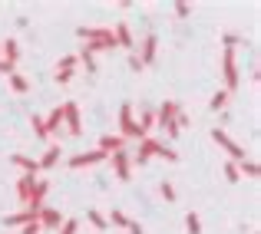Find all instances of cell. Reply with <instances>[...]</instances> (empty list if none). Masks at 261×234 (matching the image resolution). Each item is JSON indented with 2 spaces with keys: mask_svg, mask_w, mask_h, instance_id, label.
I'll return each mask as SVG.
<instances>
[{
  "mask_svg": "<svg viewBox=\"0 0 261 234\" xmlns=\"http://www.w3.org/2000/svg\"><path fill=\"white\" fill-rule=\"evenodd\" d=\"M155 50H159V37H155V33H146V37H142V46H139V56H136L142 63V70L155 63Z\"/></svg>",
  "mask_w": 261,
  "mask_h": 234,
  "instance_id": "ba28073f",
  "label": "cell"
},
{
  "mask_svg": "<svg viewBox=\"0 0 261 234\" xmlns=\"http://www.w3.org/2000/svg\"><path fill=\"white\" fill-rule=\"evenodd\" d=\"M20 234H40V224L33 221V224H23V228H20Z\"/></svg>",
  "mask_w": 261,
  "mask_h": 234,
  "instance_id": "d590c367",
  "label": "cell"
},
{
  "mask_svg": "<svg viewBox=\"0 0 261 234\" xmlns=\"http://www.w3.org/2000/svg\"><path fill=\"white\" fill-rule=\"evenodd\" d=\"M63 126L70 129V135L83 132V119H80V106L76 102H63Z\"/></svg>",
  "mask_w": 261,
  "mask_h": 234,
  "instance_id": "30bf717a",
  "label": "cell"
},
{
  "mask_svg": "<svg viewBox=\"0 0 261 234\" xmlns=\"http://www.w3.org/2000/svg\"><path fill=\"white\" fill-rule=\"evenodd\" d=\"M175 13H178V17H189V13H192V4H185V0H178V4H175Z\"/></svg>",
  "mask_w": 261,
  "mask_h": 234,
  "instance_id": "836d02e7",
  "label": "cell"
},
{
  "mask_svg": "<svg viewBox=\"0 0 261 234\" xmlns=\"http://www.w3.org/2000/svg\"><path fill=\"white\" fill-rule=\"evenodd\" d=\"M86 221L93 224L96 231H106V228H109V224H106V215H99V211H89V215H86Z\"/></svg>",
  "mask_w": 261,
  "mask_h": 234,
  "instance_id": "484cf974",
  "label": "cell"
},
{
  "mask_svg": "<svg viewBox=\"0 0 261 234\" xmlns=\"http://www.w3.org/2000/svg\"><path fill=\"white\" fill-rule=\"evenodd\" d=\"M185 231H189V234H202V221H198L195 211H189V215H185Z\"/></svg>",
  "mask_w": 261,
  "mask_h": 234,
  "instance_id": "d4e9b609",
  "label": "cell"
},
{
  "mask_svg": "<svg viewBox=\"0 0 261 234\" xmlns=\"http://www.w3.org/2000/svg\"><path fill=\"white\" fill-rule=\"evenodd\" d=\"M119 135L122 139H139V142L146 139L139 122H136V115H133V102H122L119 106Z\"/></svg>",
  "mask_w": 261,
  "mask_h": 234,
  "instance_id": "277c9868",
  "label": "cell"
},
{
  "mask_svg": "<svg viewBox=\"0 0 261 234\" xmlns=\"http://www.w3.org/2000/svg\"><path fill=\"white\" fill-rule=\"evenodd\" d=\"M225 178H228L231 185H235L238 178H242V175H238V162H225Z\"/></svg>",
  "mask_w": 261,
  "mask_h": 234,
  "instance_id": "1f68e13d",
  "label": "cell"
},
{
  "mask_svg": "<svg viewBox=\"0 0 261 234\" xmlns=\"http://www.w3.org/2000/svg\"><path fill=\"white\" fill-rule=\"evenodd\" d=\"M17 60H20V43H17V40H4V43H0V66H4V70H0V73L10 76L13 66H17Z\"/></svg>",
  "mask_w": 261,
  "mask_h": 234,
  "instance_id": "52a82bcc",
  "label": "cell"
},
{
  "mask_svg": "<svg viewBox=\"0 0 261 234\" xmlns=\"http://www.w3.org/2000/svg\"><path fill=\"white\" fill-rule=\"evenodd\" d=\"M159 195L166 198V201H175V198H178V191L172 188V182H162V185H159Z\"/></svg>",
  "mask_w": 261,
  "mask_h": 234,
  "instance_id": "f546056e",
  "label": "cell"
},
{
  "mask_svg": "<svg viewBox=\"0 0 261 234\" xmlns=\"http://www.w3.org/2000/svg\"><path fill=\"white\" fill-rule=\"evenodd\" d=\"M30 126H33V132H37V139H50V132H46V126H43V119H40V115H33Z\"/></svg>",
  "mask_w": 261,
  "mask_h": 234,
  "instance_id": "f1b7e54d",
  "label": "cell"
},
{
  "mask_svg": "<svg viewBox=\"0 0 261 234\" xmlns=\"http://www.w3.org/2000/svg\"><path fill=\"white\" fill-rule=\"evenodd\" d=\"M113 37H116V46H126V50L136 46V37H133V30H129V23H119L113 30Z\"/></svg>",
  "mask_w": 261,
  "mask_h": 234,
  "instance_id": "ac0fdd59",
  "label": "cell"
},
{
  "mask_svg": "<svg viewBox=\"0 0 261 234\" xmlns=\"http://www.w3.org/2000/svg\"><path fill=\"white\" fill-rule=\"evenodd\" d=\"M155 126V112H142L139 115V129H142V135H149V129Z\"/></svg>",
  "mask_w": 261,
  "mask_h": 234,
  "instance_id": "83f0119b",
  "label": "cell"
},
{
  "mask_svg": "<svg viewBox=\"0 0 261 234\" xmlns=\"http://www.w3.org/2000/svg\"><path fill=\"white\" fill-rule=\"evenodd\" d=\"M63 221H66V218L60 215L57 208H40V211H37V224H40V228H50V231H60V224H63Z\"/></svg>",
  "mask_w": 261,
  "mask_h": 234,
  "instance_id": "8fae6325",
  "label": "cell"
},
{
  "mask_svg": "<svg viewBox=\"0 0 261 234\" xmlns=\"http://www.w3.org/2000/svg\"><path fill=\"white\" fill-rule=\"evenodd\" d=\"M155 122H159V126L166 129V135H169V139H178V129H182L189 119H185V112L178 109V102L166 99V102L159 106V112H155Z\"/></svg>",
  "mask_w": 261,
  "mask_h": 234,
  "instance_id": "6da1fadb",
  "label": "cell"
},
{
  "mask_svg": "<svg viewBox=\"0 0 261 234\" xmlns=\"http://www.w3.org/2000/svg\"><path fill=\"white\" fill-rule=\"evenodd\" d=\"M46 191H50V185H46V182H40V178H37V185H33L30 198H27V211H40V208H43V198H46Z\"/></svg>",
  "mask_w": 261,
  "mask_h": 234,
  "instance_id": "4fadbf2b",
  "label": "cell"
},
{
  "mask_svg": "<svg viewBox=\"0 0 261 234\" xmlns=\"http://www.w3.org/2000/svg\"><path fill=\"white\" fill-rule=\"evenodd\" d=\"M10 89H13V93H20V96H23L27 89H30V82H27V76H20V73H10Z\"/></svg>",
  "mask_w": 261,
  "mask_h": 234,
  "instance_id": "603a6c76",
  "label": "cell"
},
{
  "mask_svg": "<svg viewBox=\"0 0 261 234\" xmlns=\"http://www.w3.org/2000/svg\"><path fill=\"white\" fill-rule=\"evenodd\" d=\"M10 162L17 165L23 175H37V171H40V168H37V158H30V155H20V152H17V155H10Z\"/></svg>",
  "mask_w": 261,
  "mask_h": 234,
  "instance_id": "e0dca14e",
  "label": "cell"
},
{
  "mask_svg": "<svg viewBox=\"0 0 261 234\" xmlns=\"http://www.w3.org/2000/svg\"><path fill=\"white\" fill-rule=\"evenodd\" d=\"M129 234H146V231H142V224L139 221H129V228H126Z\"/></svg>",
  "mask_w": 261,
  "mask_h": 234,
  "instance_id": "8d00e7d4",
  "label": "cell"
},
{
  "mask_svg": "<svg viewBox=\"0 0 261 234\" xmlns=\"http://www.w3.org/2000/svg\"><path fill=\"white\" fill-rule=\"evenodd\" d=\"M43 126H46V132H60V126H63V106H57V109H53V112H50V119H43Z\"/></svg>",
  "mask_w": 261,
  "mask_h": 234,
  "instance_id": "44dd1931",
  "label": "cell"
},
{
  "mask_svg": "<svg viewBox=\"0 0 261 234\" xmlns=\"http://www.w3.org/2000/svg\"><path fill=\"white\" fill-rule=\"evenodd\" d=\"M129 221H133V218H129L126 211H113V215L106 218V224H116V228H129Z\"/></svg>",
  "mask_w": 261,
  "mask_h": 234,
  "instance_id": "cb8c5ba5",
  "label": "cell"
},
{
  "mask_svg": "<svg viewBox=\"0 0 261 234\" xmlns=\"http://www.w3.org/2000/svg\"><path fill=\"white\" fill-rule=\"evenodd\" d=\"M33 185H37V175H23L17 182V198L27 204V198H30V191H33Z\"/></svg>",
  "mask_w": 261,
  "mask_h": 234,
  "instance_id": "ffe728a7",
  "label": "cell"
},
{
  "mask_svg": "<svg viewBox=\"0 0 261 234\" xmlns=\"http://www.w3.org/2000/svg\"><path fill=\"white\" fill-rule=\"evenodd\" d=\"M4 221H7V228H23V224L37 221V211H17V215H7Z\"/></svg>",
  "mask_w": 261,
  "mask_h": 234,
  "instance_id": "2e32d148",
  "label": "cell"
},
{
  "mask_svg": "<svg viewBox=\"0 0 261 234\" xmlns=\"http://www.w3.org/2000/svg\"><path fill=\"white\" fill-rule=\"evenodd\" d=\"M225 102H228V93H225V89H218V93L212 96V102H208V106H212V112H218V109H225Z\"/></svg>",
  "mask_w": 261,
  "mask_h": 234,
  "instance_id": "4316f807",
  "label": "cell"
},
{
  "mask_svg": "<svg viewBox=\"0 0 261 234\" xmlns=\"http://www.w3.org/2000/svg\"><path fill=\"white\" fill-rule=\"evenodd\" d=\"M76 63H80L76 56H63V60H60V66H57V82H60V86H66V82L73 79V73H76Z\"/></svg>",
  "mask_w": 261,
  "mask_h": 234,
  "instance_id": "5bb4252c",
  "label": "cell"
},
{
  "mask_svg": "<svg viewBox=\"0 0 261 234\" xmlns=\"http://www.w3.org/2000/svg\"><path fill=\"white\" fill-rule=\"evenodd\" d=\"M212 139H215V145H222L225 152L231 155L228 162H242V158H245V145H238V142L231 139V135L225 132V129H212Z\"/></svg>",
  "mask_w": 261,
  "mask_h": 234,
  "instance_id": "8992f818",
  "label": "cell"
},
{
  "mask_svg": "<svg viewBox=\"0 0 261 234\" xmlns=\"http://www.w3.org/2000/svg\"><path fill=\"white\" fill-rule=\"evenodd\" d=\"M258 162L255 158H242V162H238V175H248V178H258Z\"/></svg>",
  "mask_w": 261,
  "mask_h": 234,
  "instance_id": "7402d4cb",
  "label": "cell"
},
{
  "mask_svg": "<svg viewBox=\"0 0 261 234\" xmlns=\"http://www.w3.org/2000/svg\"><path fill=\"white\" fill-rule=\"evenodd\" d=\"M99 162H106V155H102L99 149H93V152L73 155V158H70V168H89V165H99Z\"/></svg>",
  "mask_w": 261,
  "mask_h": 234,
  "instance_id": "7c38bea8",
  "label": "cell"
},
{
  "mask_svg": "<svg viewBox=\"0 0 261 234\" xmlns=\"http://www.w3.org/2000/svg\"><path fill=\"white\" fill-rule=\"evenodd\" d=\"M222 70H225V93H235L242 76H238V56L231 46H225V56H222Z\"/></svg>",
  "mask_w": 261,
  "mask_h": 234,
  "instance_id": "5b68a950",
  "label": "cell"
},
{
  "mask_svg": "<svg viewBox=\"0 0 261 234\" xmlns=\"http://www.w3.org/2000/svg\"><path fill=\"white\" fill-rule=\"evenodd\" d=\"M152 155H162V158H169V162H178V152L175 149H169V145H162V142H155V139H142L139 142V152L133 155V165H146Z\"/></svg>",
  "mask_w": 261,
  "mask_h": 234,
  "instance_id": "3957f363",
  "label": "cell"
},
{
  "mask_svg": "<svg viewBox=\"0 0 261 234\" xmlns=\"http://www.w3.org/2000/svg\"><path fill=\"white\" fill-rule=\"evenodd\" d=\"M122 145H126V139H122V135H102L99 139V152L102 155H116V152H122Z\"/></svg>",
  "mask_w": 261,
  "mask_h": 234,
  "instance_id": "9a60e30c",
  "label": "cell"
},
{
  "mask_svg": "<svg viewBox=\"0 0 261 234\" xmlns=\"http://www.w3.org/2000/svg\"><path fill=\"white\" fill-rule=\"evenodd\" d=\"M60 155H63V149H60V145H50V149L43 152V158L37 162V168H53V165L60 162Z\"/></svg>",
  "mask_w": 261,
  "mask_h": 234,
  "instance_id": "d6986e66",
  "label": "cell"
},
{
  "mask_svg": "<svg viewBox=\"0 0 261 234\" xmlns=\"http://www.w3.org/2000/svg\"><path fill=\"white\" fill-rule=\"evenodd\" d=\"M76 60H80V63L86 66V73H96V60H93V53H86V50H83V53H80Z\"/></svg>",
  "mask_w": 261,
  "mask_h": 234,
  "instance_id": "d6a6232c",
  "label": "cell"
},
{
  "mask_svg": "<svg viewBox=\"0 0 261 234\" xmlns=\"http://www.w3.org/2000/svg\"><path fill=\"white\" fill-rule=\"evenodd\" d=\"M76 231H80V221H76V218H66V221L60 224L57 234H76Z\"/></svg>",
  "mask_w": 261,
  "mask_h": 234,
  "instance_id": "4dcf8cb0",
  "label": "cell"
},
{
  "mask_svg": "<svg viewBox=\"0 0 261 234\" xmlns=\"http://www.w3.org/2000/svg\"><path fill=\"white\" fill-rule=\"evenodd\" d=\"M109 165H113V171H116V178H119V182H129V178H133V158H129L126 152L109 155Z\"/></svg>",
  "mask_w": 261,
  "mask_h": 234,
  "instance_id": "9c48e42d",
  "label": "cell"
},
{
  "mask_svg": "<svg viewBox=\"0 0 261 234\" xmlns=\"http://www.w3.org/2000/svg\"><path fill=\"white\" fill-rule=\"evenodd\" d=\"M222 40H225V46H231V50H235V46H238V43H242V37H235V33H225V37H222Z\"/></svg>",
  "mask_w": 261,
  "mask_h": 234,
  "instance_id": "e575fe53",
  "label": "cell"
},
{
  "mask_svg": "<svg viewBox=\"0 0 261 234\" xmlns=\"http://www.w3.org/2000/svg\"><path fill=\"white\" fill-rule=\"evenodd\" d=\"M80 40H83V50L86 53H106V50H116V37H113V30H106V26H83L80 30Z\"/></svg>",
  "mask_w": 261,
  "mask_h": 234,
  "instance_id": "7a4b0ae2",
  "label": "cell"
}]
</instances>
